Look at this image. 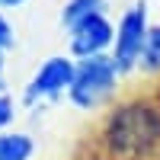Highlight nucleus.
Returning a JSON list of instances; mask_svg holds the SVG:
<instances>
[{"instance_id": "1", "label": "nucleus", "mask_w": 160, "mask_h": 160, "mask_svg": "<svg viewBox=\"0 0 160 160\" xmlns=\"http://www.w3.org/2000/svg\"><path fill=\"white\" fill-rule=\"evenodd\" d=\"M87 151L102 160H160V93H128L99 118Z\"/></svg>"}, {"instance_id": "2", "label": "nucleus", "mask_w": 160, "mask_h": 160, "mask_svg": "<svg viewBox=\"0 0 160 160\" xmlns=\"http://www.w3.org/2000/svg\"><path fill=\"white\" fill-rule=\"evenodd\" d=\"M118 68L112 55H93V58H80L77 68H74V83L68 90V96L74 106H80V109H99V106H106L115 90H118Z\"/></svg>"}, {"instance_id": "3", "label": "nucleus", "mask_w": 160, "mask_h": 160, "mask_svg": "<svg viewBox=\"0 0 160 160\" xmlns=\"http://www.w3.org/2000/svg\"><path fill=\"white\" fill-rule=\"evenodd\" d=\"M148 29H151V22H148L144 3H135L122 13V19L115 26V38H112V61H115L118 74H131L138 68Z\"/></svg>"}, {"instance_id": "4", "label": "nucleus", "mask_w": 160, "mask_h": 160, "mask_svg": "<svg viewBox=\"0 0 160 160\" xmlns=\"http://www.w3.org/2000/svg\"><path fill=\"white\" fill-rule=\"evenodd\" d=\"M74 68L77 61L74 58H64V55H55L48 58L42 68L32 74V80L26 83V102H42V99H55L61 93H68L71 83H74Z\"/></svg>"}, {"instance_id": "5", "label": "nucleus", "mask_w": 160, "mask_h": 160, "mask_svg": "<svg viewBox=\"0 0 160 160\" xmlns=\"http://www.w3.org/2000/svg\"><path fill=\"white\" fill-rule=\"evenodd\" d=\"M112 38H115V26L106 19V13H93L77 26H71V55L77 61L93 55H109Z\"/></svg>"}, {"instance_id": "6", "label": "nucleus", "mask_w": 160, "mask_h": 160, "mask_svg": "<svg viewBox=\"0 0 160 160\" xmlns=\"http://www.w3.org/2000/svg\"><path fill=\"white\" fill-rule=\"evenodd\" d=\"M35 144L22 131H0V160H29Z\"/></svg>"}, {"instance_id": "7", "label": "nucleus", "mask_w": 160, "mask_h": 160, "mask_svg": "<svg viewBox=\"0 0 160 160\" xmlns=\"http://www.w3.org/2000/svg\"><path fill=\"white\" fill-rule=\"evenodd\" d=\"M102 10H106V0H68V3H64V13H61V22L71 29L80 19L93 16V13H102Z\"/></svg>"}, {"instance_id": "8", "label": "nucleus", "mask_w": 160, "mask_h": 160, "mask_svg": "<svg viewBox=\"0 0 160 160\" xmlns=\"http://www.w3.org/2000/svg\"><path fill=\"white\" fill-rule=\"evenodd\" d=\"M138 68L144 74H160V26H151V29H148V38H144Z\"/></svg>"}, {"instance_id": "9", "label": "nucleus", "mask_w": 160, "mask_h": 160, "mask_svg": "<svg viewBox=\"0 0 160 160\" xmlns=\"http://www.w3.org/2000/svg\"><path fill=\"white\" fill-rule=\"evenodd\" d=\"M13 115H16V102L10 99V93H0V131L13 122Z\"/></svg>"}, {"instance_id": "10", "label": "nucleus", "mask_w": 160, "mask_h": 160, "mask_svg": "<svg viewBox=\"0 0 160 160\" xmlns=\"http://www.w3.org/2000/svg\"><path fill=\"white\" fill-rule=\"evenodd\" d=\"M13 45V26L7 22V16L0 13V51H7Z\"/></svg>"}, {"instance_id": "11", "label": "nucleus", "mask_w": 160, "mask_h": 160, "mask_svg": "<svg viewBox=\"0 0 160 160\" xmlns=\"http://www.w3.org/2000/svg\"><path fill=\"white\" fill-rule=\"evenodd\" d=\"M0 93H7V80H3V51H0Z\"/></svg>"}, {"instance_id": "12", "label": "nucleus", "mask_w": 160, "mask_h": 160, "mask_svg": "<svg viewBox=\"0 0 160 160\" xmlns=\"http://www.w3.org/2000/svg\"><path fill=\"white\" fill-rule=\"evenodd\" d=\"M22 0H0V7H19Z\"/></svg>"}, {"instance_id": "13", "label": "nucleus", "mask_w": 160, "mask_h": 160, "mask_svg": "<svg viewBox=\"0 0 160 160\" xmlns=\"http://www.w3.org/2000/svg\"><path fill=\"white\" fill-rule=\"evenodd\" d=\"M87 160H102V157H93V154H90V151H87Z\"/></svg>"}]
</instances>
